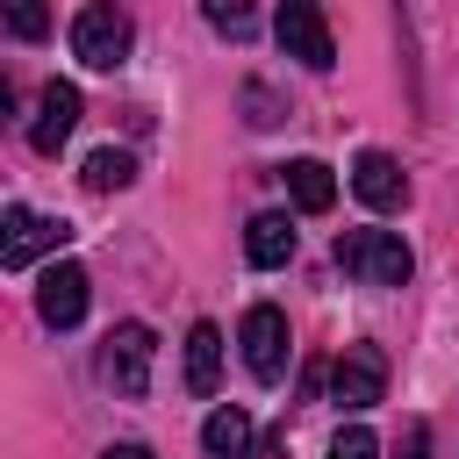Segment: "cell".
I'll use <instances>...</instances> for the list:
<instances>
[{
	"instance_id": "cell-5",
	"label": "cell",
	"mask_w": 459,
	"mask_h": 459,
	"mask_svg": "<svg viewBox=\"0 0 459 459\" xmlns=\"http://www.w3.org/2000/svg\"><path fill=\"white\" fill-rule=\"evenodd\" d=\"M129 43H136V29H129L122 7H79V14H72V57H79V65L115 72V65L129 57Z\"/></svg>"
},
{
	"instance_id": "cell-11",
	"label": "cell",
	"mask_w": 459,
	"mask_h": 459,
	"mask_svg": "<svg viewBox=\"0 0 459 459\" xmlns=\"http://www.w3.org/2000/svg\"><path fill=\"white\" fill-rule=\"evenodd\" d=\"M280 179H287V201H294L301 215H330V201H337V179H330V165H323V158H294Z\"/></svg>"
},
{
	"instance_id": "cell-4",
	"label": "cell",
	"mask_w": 459,
	"mask_h": 459,
	"mask_svg": "<svg viewBox=\"0 0 459 459\" xmlns=\"http://www.w3.org/2000/svg\"><path fill=\"white\" fill-rule=\"evenodd\" d=\"M237 344H244V366H251V380L258 387H280L287 380V316L273 308V301H251L244 308V330H237Z\"/></svg>"
},
{
	"instance_id": "cell-14",
	"label": "cell",
	"mask_w": 459,
	"mask_h": 459,
	"mask_svg": "<svg viewBox=\"0 0 459 459\" xmlns=\"http://www.w3.org/2000/svg\"><path fill=\"white\" fill-rule=\"evenodd\" d=\"M215 380H222V330L194 323L186 330V394H215Z\"/></svg>"
},
{
	"instance_id": "cell-7",
	"label": "cell",
	"mask_w": 459,
	"mask_h": 459,
	"mask_svg": "<svg viewBox=\"0 0 459 459\" xmlns=\"http://www.w3.org/2000/svg\"><path fill=\"white\" fill-rule=\"evenodd\" d=\"M273 36H280V50H287V57H301L308 72H330V65H337L330 22H323V7H308V0H287V7L273 14Z\"/></svg>"
},
{
	"instance_id": "cell-12",
	"label": "cell",
	"mask_w": 459,
	"mask_h": 459,
	"mask_svg": "<svg viewBox=\"0 0 459 459\" xmlns=\"http://www.w3.org/2000/svg\"><path fill=\"white\" fill-rule=\"evenodd\" d=\"M201 459H251V416L237 402H222L208 423H201Z\"/></svg>"
},
{
	"instance_id": "cell-20",
	"label": "cell",
	"mask_w": 459,
	"mask_h": 459,
	"mask_svg": "<svg viewBox=\"0 0 459 459\" xmlns=\"http://www.w3.org/2000/svg\"><path fill=\"white\" fill-rule=\"evenodd\" d=\"M402 459H430V430H423V423L402 430Z\"/></svg>"
},
{
	"instance_id": "cell-3",
	"label": "cell",
	"mask_w": 459,
	"mask_h": 459,
	"mask_svg": "<svg viewBox=\"0 0 459 459\" xmlns=\"http://www.w3.org/2000/svg\"><path fill=\"white\" fill-rule=\"evenodd\" d=\"M151 366H158V337H151V323H115V330H108V351H100L108 387L129 394V402H143V394H151Z\"/></svg>"
},
{
	"instance_id": "cell-1",
	"label": "cell",
	"mask_w": 459,
	"mask_h": 459,
	"mask_svg": "<svg viewBox=\"0 0 459 459\" xmlns=\"http://www.w3.org/2000/svg\"><path fill=\"white\" fill-rule=\"evenodd\" d=\"M337 265L359 280V287H402L416 273V251L394 237V230H337Z\"/></svg>"
},
{
	"instance_id": "cell-15",
	"label": "cell",
	"mask_w": 459,
	"mask_h": 459,
	"mask_svg": "<svg viewBox=\"0 0 459 459\" xmlns=\"http://www.w3.org/2000/svg\"><path fill=\"white\" fill-rule=\"evenodd\" d=\"M79 179H86V194H122V186L136 179V158L108 143V151H93V158H86V172H79Z\"/></svg>"
},
{
	"instance_id": "cell-2",
	"label": "cell",
	"mask_w": 459,
	"mask_h": 459,
	"mask_svg": "<svg viewBox=\"0 0 459 459\" xmlns=\"http://www.w3.org/2000/svg\"><path fill=\"white\" fill-rule=\"evenodd\" d=\"M72 244V222H57V215H36V208H7V222H0V265L7 273H29L36 258H50L57 265V251Z\"/></svg>"
},
{
	"instance_id": "cell-6",
	"label": "cell",
	"mask_w": 459,
	"mask_h": 459,
	"mask_svg": "<svg viewBox=\"0 0 459 459\" xmlns=\"http://www.w3.org/2000/svg\"><path fill=\"white\" fill-rule=\"evenodd\" d=\"M330 402L337 409H373L387 402V351L380 344H344L330 366Z\"/></svg>"
},
{
	"instance_id": "cell-8",
	"label": "cell",
	"mask_w": 459,
	"mask_h": 459,
	"mask_svg": "<svg viewBox=\"0 0 459 459\" xmlns=\"http://www.w3.org/2000/svg\"><path fill=\"white\" fill-rule=\"evenodd\" d=\"M86 294H93L86 265L57 258V265H43V280H36V316H43L50 330H72V323L86 316Z\"/></svg>"
},
{
	"instance_id": "cell-21",
	"label": "cell",
	"mask_w": 459,
	"mask_h": 459,
	"mask_svg": "<svg viewBox=\"0 0 459 459\" xmlns=\"http://www.w3.org/2000/svg\"><path fill=\"white\" fill-rule=\"evenodd\" d=\"M100 459H158V452H151V445H136V437H122V445H108Z\"/></svg>"
},
{
	"instance_id": "cell-16",
	"label": "cell",
	"mask_w": 459,
	"mask_h": 459,
	"mask_svg": "<svg viewBox=\"0 0 459 459\" xmlns=\"http://www.w3.org/2000/svg\"><path fill=\"white\" fill-rule=\"evenodd\" d=\"M330 459H380V437H373L366 423H344V430L330 437Z\"/></svg>"
},
{
	"instance_id": "cell-9",
	"label": "cell",
	"mask_w": 459,
	"mask_h": 459,
	"mask_svg": "<svg viewBox=\"0 0 459 459\" xmlns=\"http://www.w3.org/2000/svg\"><path fill=\"white\" fill-rule=\"evenodd\" d=\"M72 129H79V86H72V79H50V86L36 93V122H29V143H36L43 158H57Z\"/></svg>"
},
{
	"instance_id": "cell-13",
	"label": "cell",
	"mask_w": 459,
	"mask_h": 459,
	"mask_svg": "<svg viewBox=\"0 0 459 459\" xmlns=\"http://www.w3.org/2000/svg\"><path fill=\"white\" fill-rule=\"evenodd\" d=\"M244 258H251V265H287V258H294V222H287L280 208L251 215V230H244Z\"/></svg>"
},
{
	"instance_id": "cell-18",
	"label": "cell",
	"mask_w": 459,
	"mask_h": 459,
	"mask_svg": "<svg viewBox=\"0 0 459 459\" xmlns=\"http://www.w3.org/2000/svg\"><path fill=\"white\" fill-rule=\"evenodd\" d=\"M208 29H222V36H251V7H222V0H208Z\"/></svg>"
},
{
	"instance_id": "cell-19",
	"label": "cell",
	"mask_w": 459,
	"mask_h": 459,
	"mask_svg": "<svg viewBox=\"0 0 459 459\" xmlns=\"http://www.w3.org/2000/svg\"><path fill=\"white\" fill-rule=\"evenodd\" d=\"M7 29H14V36H29V43H36V36H43V29H50V14H43V7H7Z\"/></svg>"
},
{
	"instance_id": "cell-17",
	"label": "cell",
	"mask_w": 459,
	"mask_h": 459,
	"mask_svg": "<svg viewBox=\"0 0 459 459\" xmlns=\"http://www.w3.org/2000/svg\"><path fill=\"white\" fill-rule=\"evenodd\" d=\"M244 108H251V115H244L251 129H273V122H280V100H273V86H265V79H251V86H244Z\"/></svg>"
},
{
	"instance_id": "cell-10",
	"label": "cell",
	"mask_w": 459,
	"mask_h": 459,
	"mask_svg": "<svg viewBox=\"0 0 459 459\" xmlns=\"http://www.w3.org/2000/svg\"><path fill=\"white\" fill-rule=\"evenodd\" d=\"M351 194H359L366 208L394 215V208H409V172H402L387 151H359V158H351Z\"/></svg>"
}]
</instances>
